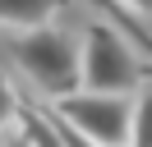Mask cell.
Wrapping results in <instances>:
<instances>
[{"mask_svg":"<svg viewBox=\"0 0 152 147\" xmlns=\"http://www.w3.org/2000/svg\"><path fill=\"white\" fill-rule=\"evenodd\" d=\"M69 0H0L5 32H28V28H51L65 14Z\"/></svg>","mask_w":152,"mask_h":147,"instance_id":"5","label":"cell"},{"mask_svg":"<svg viewBox=\"0 0 152 147\" xmlns=\"http://www.w3.org/2000/svg\"><path fill=\"white\" fill-rule=\"evenodd\" d=\"M51 106H56L74 129H83L97 147H129V143H134V97L78 87L74 97L51 101Z\"/></svg>","mask_w":152,"mask_h":147,"instance_id":"3","label":"cell"},{"mask_svg":"<svg viewBox=\"0 0 152 147\" xmlns=\"http://www.w3.org/2000/svg\"><path fill=\"white\" fill-rule=\"evenodd\" d=\"M92 5H102V9H111V23H120L124 32H129L134 41H138L143 51L152 55V37H143V23H138V18H129V14H120V5H115V0H92Z\"/></svg>","mask_w":152,"mask_h":147,"instance_id":"7","label":"cell"},{"mask_svg":"<svg viewBox=\"0 0 152 147\" xmlns=\"http://www.w3.org/2000/svg\"><path fill=\"white\" fill-rule=\"evenodd\" d=\"M10 64L19 69L23 83L42 92L46 101H65L83 87V41L65 28H28V32H5Z\"/></svg>","mask_w":152,"mask_h":147,"instance_id":"1","label":"cell"},{"mask_svg":"<svg viewBox=\"0 0 152 147\" xmlns=\"http://www.w3.org/2000/svg\"><path fill=\"white\" fill-rule=\"evenodd\" d=\"M10 124H14V133H23V143H28V147H65L56 115H51V110L23 106L19 87H10Z\"/></svg>","mask_w":152,"mask_h":147,"instance_id":"4","label":"cell"},{"mask_svg":"<svg viewBox=\"0 0 152 147\" xmlns=\"http://www.w3.org/2000/svg\"><path fill=\"white\" fill-rule=\"evenodd\" d=\"M115 5H120V14H129V18H152V0H115Z\"/></svg>","mask_w":152,"mask_h":147,"instance_id":"8","label":"cell"},{"mask_svg":"<svg viewBox=\"0 0 152 147\" xmlns=\"http://www.w3.org/2000/svg\"><path fill=\"white\" fill-rule=\"evenodd\" d=\"M5 147H28V143H23V133H14V129H10V143H5Z\"/></svg>","mask_w":152,"mask_h":147,"instance_id":"9","label":"cell"},{"mask_svg":"<svg viewBox=\"0 0 152 147\" xmlns=\"http://www.w3.org/2000/svg\"><path fill=\"white\" fill-rule=\"evenodd\" d=\"M129 147H152V74L134 92V143Z\"/></svg>","mask_w":152,"mask_h":147,"instance_id":"6","label":"cell"},{"mask_svg":"<svg viewBox=\"0 0 152 147\" xmlns=\"http://www.w3.org/2000/svg\"><path fill=\"white\" fill-rule=\"evenodd\" d=\"M148 83L143 69V46L124 32L120 23H97L83 28V87L88 92H115V97H134Z\"/></svg>","mask_w":152,"mask_h":147,"instance_id":"2","label":"cell"}]
</instances>
